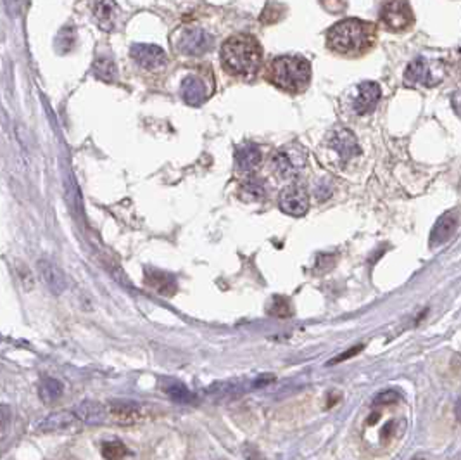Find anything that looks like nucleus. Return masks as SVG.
Segmentation results:
<instances>
[{
	"label": "nucleus",
	"mask_w": 461,
	"mask_h": 460,
	"mask_svg": "<svg viewBox=\"0 0 461 460\" xmlns=\"http://www.w3.org/2000/svg\"><path fill=\"white\" fill-rule=\"evenodd\" d=\"M211 47L212 37L201 28H185L175 42V49L183 56H202Z\"/></svg>",
	"instance_id": "423d86ee"
},
{
	"label": "nucleus",
	"mask_w": 461,
	"mask_h": 460,
	"mask_svg": "<svg viewBox=\"0 0 461 460\" xmlns=\"http://www.w3.org/2000/svg\"><path fill=\"white\" fill-rule=\"evenodd\" d=\"M271 165L278 176H282V179H294L306 166V158L297 149H283L273 154Z\"/></svg>",
	"instance_id": "6e6552de"
},
{
	"label": "nucleus",
	"mask_w": 461,
	"mask_h": 460,
	"mask_svg": "<svg viewBox=\"0 0 461 460\" xmlns=\"http://www.w3.org/2000/svg\"><path fill=\"white\" fill-rule=\"evenodd\" d=\"M451 102H453V108H455L456 115H458L460 118H461V90L455 92V94H453Z\"/></svg>",
	"instance_id": "7c9ffc66"
},
{
	"label": "nucleus",
	"mask_w": 461,
	"mask_h": 460,
	"mask_svg": "<svg viewBox=\"0 0 461 460\" xmlns=\"http://www.w3.org/2000/svg\"><path fill=\"white\" fill-rule=\"evenodd\" d=\"M94 73L99 80L115 81L118 78V68L109 56H99L94 63Z\"/></svg>",
	"instance_id": "412c9836"
},
{
	"label": "nucleus",
	"mask_w": 461,
	"mask_h": 460,
	"mask_svg": "<svg viewBox=\"0 0 461 460\" xmlns=\"http://www.w3.org/2000/svg\"><path fill=\"white\" fill-rule=\"evenodd\" d=\"M102 454H104L106 459H123L128 455V450L119 441H111V443L102 445Z\"/></svg>",
	"instance_id": "a878e982"
},
{
	"label": "nucleus",
	"mask_w": 461,
	"mask_h": 460,
	"mask_svg": "<svg viewBox=\"0 0 461 460\" xmlns=\"http://www.w3.org/2000/svg\"><path fill=\"white\" fill-rule=\"evenodd\" d=\"M442 66L441 63H432L428 59L418 58L411 63L404 73V81L410 87H434L442 80Z\"/></svg>",
	"instance_id": "39448f33"
},
{
	"label": "nucleus",
	"mask_w": 461,
	"mask_h": 460,
	"mask_svg": "<svg viewBox=\"0 0 461 460\" xmlns=\"http://www.w3.org/2000/svg\"><path fill=\"white\" fill-rule=\"evenodd\" d=\"M280 210L290 217H303L310 210V192L301 183L285 187L278 196Z\"/></svg>",
	"instance_id": "0eeeda50"
},
{
	"label": "nucleus",
	"mask_w": 461,
	"mask_h": 460,
	"mask_svg": "<svg viewBox=\"0 0 461 460\" xmlns=\"http://www.w3.org/2000/svg\"><path fill=\"white\" fill-rule=\"evenodd\" d=\"M62 384L59 383L58 379H52V377H45L40 384V398L44 400L45 403H54L58 402L59 398L62 396Z\"/></svg>",
	"instance_id": "4be33fe9"
},
{
	"label": "nucleus",
	"mask_w": 461,
	"mask_h": 460,
	"mask_svg": "<svg viewBox=\"0 0 461 460\" xmlns=\"http://www.w3.org/2000/svg\"><path fill=\"white\" fill-rule=\"evenodd\" d=\"M78 420L76 413L69 412V410H61V412H54L51 416L45 417L40 422L38 429L42 433H65V431L71 429L74 422Z\"/></svg>",
	"instance_id": "dca6fc26"
},
{
	"label": "nucleus",
	"mask_w": 461,
	"mask_h": 460,
	"mask_svg": "<svg viewBox=\"0 0 461 460\" xmlns=\"http://www.w3.org/2000/svg\"><path fill=\"white\" fill-rule=\"evenodd\" d=\"M380 87L375 81H363L354 88L353 109L356 115L364 116L375 111L378 101H380Z\"/></svg>",
	"instance_id": "1a4fd4ad"
},
{
	"label": "nucleus",
	"mask_w": 461,
	"mask_h": 460,
	"mask_svg": "<svg viewBox=\"0 0 461 460\" xmlns=\"http://www.w3.org/2000/svg\"><path fill=\"white\" fill-rule=\"evenodd\" d=\"M263 63V49L251 35H233L221 47V65L230 75L254 76Z\"/></svg>",
	"instance_id": "f03ea898"
},
{
	"label": "nucleus",
	"mask_w": 461,
	"mask_h": 460,
	"mask_svg": "<svg viewBox=\"0 0 461 460\" xmlns=\"http://www.w3.org/2000/svg\"><path fill=\"white\" fill-rule=\"evenodd\" d=\"M165 393L169 396V398H173L175 402H180V403H187L192 400V393H190L185 386L180 384V383H175V381L165 386Z\"/></svg>",
	"instance_id": "b1692460"
},
{
	"label": "nucleus",
	"mask_w": 461,
	"mask_h": 460,
	"mask_svg": "<svg viewBox=\"0 0 461 460\" xmlns=\"http://www.w3.org/2000/svg\"><path fill=\"white\" fill-rule=\"evenodd\" d=\"M266 80L289 94L306 90L311 81V65L303 56H278L266 68Z\"/></svg>",
	"instance_id": "7ed1b4c3"
},
{
	"label": "nucleus",
	"mask_w": 461,
	"mask_h": 460,
	"mask_svg": "<svg viewBox=\"0 0 461 460\" xmlns=\"http://www.w3.org/2000/svg\"><path fill=\"white\" fill-rule=\"evenodd\" d=\"M378 38L377 26L370 21L346 17L327 31V47L344 58H361L375 47Z\"/></svg>",
	"instance_id": "f257e3e1"
},
{
	"label": "nucleus",
	"mask_w": 461,
	"mask_h": 460,
	"mask_svg": "<svg viewBox=\"0 0 461 460\" xmlns=\"http://www.w3.org/2000/svg\"><path fill=\"white\" fill-rule=\"evenodd\" d=\"M380 24L389 31L401 33L414 24V14L408 0H385L378 13Z\"/></svg>",
	"instance_id": "20e7f679"
},
{
	"label": "nucleus",
	"mask_w": 461,
	"mask_h": 460,
	"mask_svg": "<svg viewBox=\"0 0 461 460\" xmlns=\"http://www.w3.org/2000/svg\"><path fill=\"white\" fill-rule=\"evenodd\" d=\"M147 284L151 286L152 289L159 293L162 296H171L173 293L176 291V284L173 281V277H169L168 274L165 272H158V270H147V277H145Z\"/></svg>",
	"instance_id": "aec40b11"
},
{
	"label": "nucleus",
	"mask_w": 461,
	"mask_h": 460,
	"mask_svg": "<svg viewBox=\"0 0 461 460\" xmlns=\"http://www.w3.org/2000/svg\"><path fill=\"white\" fill-rule=\"evenodd\" d=\"M74 413H76L78 420H83L87 424H102L109 417L108 409L102 403L92 402V400L81 402L74 410Z\"/></svg>",
	"instance_id": "a211bd4d"
},
{
	"label": "nucleus",
	"mask_w": 461,
	"mask_h": 460,
	"mask_svg": "<svg viewBox=\"0 0 461 460\" xmlns=\"http://www.w3.org/2000/svg\"><path fill=\"white\" fill-rule=\"evenodd\" d=\"M37 270L38 275H40L42 282L47 286V289L52 293V295L59 296L62 291H65L67 282L65 274H62V270L58 267V265L52 263V261L49 260H38Z\"/></svg>",
	"instance_id": "f8f14e48"
},
{
	"label": "nucleus",
	"mask_w": 461,
	"mask_h": 460,
	"mask_svg": "<svg viewBox=\"0 0 461 460\" xmlns=\"http://www.w3.org/2000/svg\"><path fill=\"white\" fill-rule=\"evenodd\" d=\"M180 92H182L183 101L190 106H201L209 97L208 85L204 83V80L194 75L187 76L182 81V90Z\"/></svg>",
	"instance_id": "f3484780"
},
{
	"label": "nucleus",
	"mask_w": 461,
	"mask_h": 460,
	"mask_svg": "<svg viewBox=\"0 0 461 460\" xmlns=\"http://www.w3.org/2000/svg\"><path fill=\"white\" fill-rule=\"evenodd\" d=\"M10 419V410L7 405H0V433L6 429V426L9 424Z\"/></svg>",
	"instance_id": "c756f323"
},
{
	"label": "nucleus",
	"mask_w": 461,
	"mask_h": 460,
	"mask_svg": "<svg viewBox=\"0 0 461 460\" xmlns=\"http://www.w3.org/2000/svg\"><path fill=\"white\" fill-rule=\"evenodd\" d=\"M92 13L102 30H115L118 19V6L115 0H92Z\"/></svg>",
	"instance_id": "4468645a"
},
{
	"label": "nucleus",
	"mask_w": 461,
	"mask_h": 460,
	"mask_svg": "<svg viewBox=\"0 0 461 460\" xmlns=\"http://www.w3.org/2000/svg\"><path fill=\"white\" fill-rule=\"evenodd\" d=\"M3 3H6V9H7V13H9L10 17L19 16L21 0H3Z\"/></svg>",
	"instance_id": "c85d7f7f"
},
{
	"label": "nucleus",
	"mask_w": 461,
	"mask_h": 460,
	"mask_svg": "<svg viewBox=\"0 0 461 460\" xmlns=\"http://www.w3.org/2000/svg\"><path fill=\"white\" fill-rule=\"evenodd\" d=\"M320 6L324 7L328 14H340L346 10L347 0H320Z\"/></svg>",
	"instance_id": "bb28decb"
},
{
	"label": "nucleus",
	"mask_w": 461,
	"mask_h": 460,
	"mask_svg": "<svg viewBox=\"0 0 461 460\" xmlns=\"http://www.w3.org/2000/svg\"><path fill=\"white\" fill-rule=\"evenodd\" d=\"M263 159V153H261L260 146L253 142H247L240 146L235 153V166L239 173H251L261 165Z\"/></svg>",
	"instance_id": "2eb2a0df"
},
{
	"label": "nucleus",
	"mask_w": 461,
	"mask_h": 460,
	"mask_svg": "<svg viewBox=\"0 0 461 460\" xmlns=\"http://www.w3.org/2000/svg\"><path fill=\"white\" fill-rule=\"evenodd\" d=\"M108 412L109 417H111L115 422L123 424V426H130V424H135L140 420V406L130 402L112 403Z\"/></svg>",
	"instance_id": "6ab92c4d"
},
{
	"label": "nucleus",
	"mask_w": 461,
	"mask_h": 460,
	"mask_svg": "<svg viewBox=\"0 0 461 460\" xmlns=\"http://www.w3.org/2000/svg\"><path fill=\"white\" fill-rule=\"evenodd\" d=\"M268 311L275 317H290L292 315V306H290V302L283 296H275L269 303Z\"/></svg>",
	"instance_id": "393cba45"
},
{
	"label": "nucleus",
	"mask_w": 461,
	"mask_h": 460,
	"mask_svg": "<svg viewBox=\"0 0 461 460\" xmlns=\"http://www.w3.org/2000/svg\"><path fill=\"white\" fill-rule=\"evenodd\" d=\"M265 194L266 190L263 182L258 179L247 180V182L242 186V190H240V196H242L246 201H261L265 197Z\"/></svg>",
	"instance_id": "5701e85b"
},
{
	"label": "nucleus",
	"mask_w": 461,
	"mask_h": 460,
	"mask_svg": "<svg viewBox=\"0 0 461 460\" xmlns=\"http://www.w3.org/2000/svg\"><path fill=\"white\" fill-rule=\"evenodd\" d=\"M458 224H460V213L456 210L448 211V213L442 215V217L435 222L434 230H432L430 233L432 246H441V244H444L446 240L455 233Z\"/></svg>",
	"instance_id": "ddd939ff"
},
{
	"label": "nucleus",
	"mask_w": 461,
	"mask_h": 460,
	"mask_svg": "<svg viewBox=\"0 0 461 460\" xmlns=\"http://www.w3.org/2000/svg\"><path fill=\"white\" fill-rule=\"evenodd\" d=\"M132 58L138 66L145 69H161L168 65V58H166L165 51L158 45L151 44H135L132 47Z\"/></svg>",
	"instance_id": "9d476101"
},
{
	"label": "nucleus",
	"mask_w": 461,
	"mask_h": 460,
	"mask_svg": "<svg viewBox=\"0 0 461 460\" xmlns=\"http://www.w3.org/2000/svg\"><path fill=\"white\" fill-rule=\"evenodd\" d=\"M360 350H361V346H356V348H353V350H347V353H346V355H340L339 359L332 360V362H330V365H332V363H337V362H342V360H346V359H349V356L356 355V353L360 352Z\"/></svg>",
	"instance_id": "2f4dec72"
},
{
	"label": "nucleus",
	"mask_w": 461,
	"mask_h": 460,
	"mask_svg": "<svg viewBox=\"0 0 461 460\" xmlns=\"http://www.w3.org/2000/svg\"><path fill=\"white\" fill-rule=\"evenodd\" d=\"M397 398H399V396H397L396 391H384L377 396L375 403H378V405H387V403L396 402Z\"/></svg>",
	"instance_id": "cd10ccee"
},
{
	"label": "nucleus",
	"mask_w": 461,
	"mask_h": 460,
	"mask_svg": "<svg viewBox=\"0 0 461 460\" xmlns=\"http://www.w3.org/2000/svg\"><path fill=\"white\" fill-rule=\"evenodd\" d=\"M328 144L344 161H349V159L356 158V156L360 154V144H358L356 135H354L349 129L333 130Z\"/></svg>",
	"instance_id": "9b49d317"
}]
</instances>
